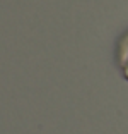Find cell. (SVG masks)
I'll return each instance as SVG.
<instances>
[{
  "label": "cell",
  "mask_w": 128,
  "mask_h": 134,
  "mask_svg": "<svg viewBox=\"0 0 128 134\" xmlns=\"http://www.w3.org/2000/svg\"><path fill=\"white\" fill-rule=\"evenodd\" d=\"M118 62H120L121 74L128 81V35L123 36L120 45H118Z\"/></svg>",
  "instance_id": "cell-1"
}]
</instances>
